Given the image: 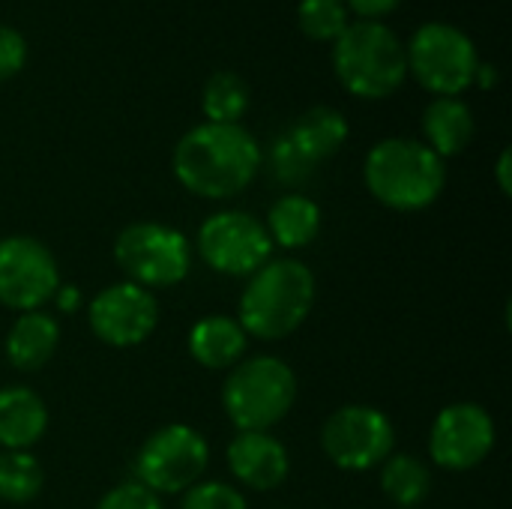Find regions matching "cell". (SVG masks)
<instances>
[{"mask_svg":"<svg viewBox=\"0 0 512 509\" xmlns=\"http://www.w3.org/2000/svg\"><path fill=\"white\" fill-rule=\"evenodd\" d=\"M174 177L198 198L225 201L249 189L264 150L240 123H198L174 147Z\"/></svg>","mask_w":512,"mask_h":509,"instance_id":"cell-1","label":"cell"},{"mask_svg":"<svg viewBox=\"0 0 512 509\" xmlns=\"http://www.w3.org/2000/svg\"><path fill=\"white\" fill-rule=\"evenodd\" d=\"M315 306V276L297 258H270L258 267L243 294L237 324L246 336L261 342H279L309 318Z\"/></svg>","mask_w":512,"mask_h":509,"instance_id":"cell-2","label":"cell"},{"mask_svg":"<svg viewBox=\"0 0 512 509\" xmlns=\"http://www.w3.org/2000/svg\"><path fill=\"white\" fill-rule=\"evenodd\" d=\"M363 180L384 207L417 213L441 198L447 165L417 138H384L369 150Z\"/></svg>","mask_w":512,"mask_h":509,"instance_id":"cell-3","label":"cell"},{"mask_svg":"<svg viewBox=\"0 0 512 509\" xmlns=\"http://www.w3.org/2000/svg\"><path fill=\"white\" fill-rule=\"evenodd\" d=\"M333 72L357 99H387L408 78L402 36L384 21H351L333 42Z\"/></svg>","mask_w":512,"mask_h":509,"instance_id":"cell-4","label":"cell"},{"mask_svg":"<svg viewBox=\"0 0 512 509\" xmlns=\"http://www.w3.org/2000/svg\"><path fill=\"white\" fill-rule=\"evenodd\" d=\"M297 399V375L279 357L240 360L222 387V408L237 432H270Z\"/></svg>","mask_w":512,"mask_h":509,"instance_id":"cell-5","label":"cell"},{"mask_svg":"<svg viewBox=\"0 0 512 509\" xmlns=\"http://www.w3.org/2000/svg\"><path fill=\"white\" fill-rule=\"evenodd\" d=\"M408 75L432 96H462L474 87L480 51L474 39L447 21H426L405 42Z\"/></svg>","mask_w":512,"mask_h":509,"instance_id":"cell-6","label":"cell"},{"mask_svg":"<svg viewBox=\"0 0 512 509\" xmlns=\"http://www.w3.org/2000/svg\"><path fill=\"white\" fill-rule=\"evenodd\" d=\"M114 261L138 288H171L192 270L189 240L162 222H132L114 240Z\"/></svg>","mask_w":512,"mask_h":509,"instance_id":"cell-7","label":"cell"},{"mask_svg":"<svg viewBox=\"0 0 512 509\" xmlns=\"http://www.w3.org/2000/svg\"><path fill=\"white\" fill-rule=\"evenodd\" d=\"M210 447L201 432L186 423L156 429L135 456V483L153 495H177L192 489L207 471Z\"/></svg>","mask_w":512,"mask_h":509,"instance_id":"cell-8","label":"cell"},{"mask_svg":"<svg viewBox=\"0 0 512 509\" xmlns=\"http://www.w3.org/2000/svg\"><path fill=\"white\" fill-rule=\"evenodd\" d=\"M201 261L222 276H252L273 258V240L252 213L222 210L198 228Z\"/></svg>","mask_w":512,"mask_h":509,"instance_id":"cell-9","label":"cell"},{"mask_svg":"<svg viewBox=\"0 0 512 509\" xmlns=\"http://www.w3.org/2000/svg\"><path fill=\"white\" fill-rule=\"evenodd\" d=\"M396 444L390 417L372 405H345L333 411L321 429L327 459L342 471H369L381 465Z\"/></svg>","mask_w":512,"mask_h":509,"instance_id":"cell-10","label":"cell"},{"mask_svg":"<svg viewBox=\"0 0 512 509\" xmlns=\"http://www.w3.org/2000/svg\"><path fill=\"white\" fill-rule=\"evenodd\" d=\"M60 288V270L45 243L12 234L0 240V303L15 312H36Z\"/></svg>","mask_w":512,"mask_h":509,"instance_id":"cell-11","label":"cell"},{"mask_svg":"<svg viewBox=\"0 0 512 509\" xmlns=\"http://www.w3.org/2000/svg\"><path fill=\"white\" fill-rule=\"evenodd\" d=\"M495 420L477 402L447 405L429 432V456L447 471H471L495 450Z\"/></svg>","mask_w":512,"mask_h":509,"instance_id":"cell-12","label":"cell"},{"mask_svg":"<svg viewBox=\"0 0 512 509\" xmlns=\"http://www.w3.org/2000/svg\"><path fill=\"white\" fill-rule=\"evenodd\" d=\"M87 321L99 342L111 348H135L153 336L159 324V303L147 288L117 282L90 300Z\"/></svg>","mask_w":512,"mask_h":509,"instance_id":"cell-13","label":"cell"},{"mask_svg":"<svg viewBox=\"0 0 512 509\" xmlns=\"http://www.w3.org/2000/svg\"><path fill=\"white\" fill-rule=\"evenodd\" d=\"M228 468L246 489L270 492L285 483L291 459L285 444L270 432H237L228 444Z\"/></svg>","mask_w":512,"mask_h":509,"instance_id":"cell-14","label":"cell"},{"mask_svg":"<svg viewBox=\"0 0 512 509\" xmlns=\"http://www.w3.org/2000/svg\"><path fill=\"white\" fill-rule=\"evenodd\" d=\"M474 111L462 96H435L423 111V144L441 159L459 156L474 141Z\"/></svg>","mask_w":512,"mask_h":509,"instance_id":"cell-15","label":"cell"},{"mask_svg":"<svg viewBox=\"0 0 512 509\" xmlns=\"http://www.w3.org/2000/svg\"><path fill=\"white\" fill-rule=\"evenodd\" d=\"M285 138L315 168L318 162H327L342 150V144L348 141V120L333 105H315L285 129Z\"/></svg>","mask_w":512,"mask_h":509,"instance_id":"cell-16","label":"cell"},{"mask_svg":"<svg viewBox=\"0 0 512 509\" xmlns=\"http://www.w3.org/2000/svg\"><path fill=\"white\" fill-rule=\"evenodd\" d=\"M57 345H60V324L42 309L21 312L6 333V357L21 372L42 369L54 357Z\"/></svg>","mask_w":512,"mask_h":509,"instance_id":"cell-17","label":"cell"},{"mask_svg":"<svg viewBox=\"0 0 512 509\" xmlns=\"http://www.w3.org/2000/svg\"><path fill=\"white\" fill-rule=\"evenodd\" d=\"M48 429L45 402L27 387L0 390V447L3 450H30Z\"/></svg>","mask_w":512,"mask_h":509,"instance_id":"cell-18","label":"cell"},{"mask_svg":"<svg viewBox=\"0 0 512 509\" xmlns=\"http://www.w3.org/2000/svg\"><path fill=\"white\" fill-rule=\"evenodd\" d=\"M246 330L225 315H210L189 330V354L204 369H234L246 357Z\"/></svg>","mask_w":512,"mask_h":509,"instance_id":"cell-19","label":"cell"},{"mask_svg":"<svg viewBox=\"0 0 512 509\" xmlns=\"http://www.w3.org/2000/svg\"><path fill=\"white\" fill-rule=\"evenodd\" d=\"M267 234L273 240V246L282 249H306L309 243H315L318 231H321V207L306 198V195H282L270 213H267Z\"/></svg>","mask_w":512,"mask_h":509,"instance_id":"cell-20","label":"cell"},{"mask_svg":"<svg viewBox=\"0 0 512 509\" xmlns=\"http://www.w3.org/2000/svg\"><path fill=\"white\" fill-rule=\"evenodd\" d=\"M381 489L396 507L417 509L432 492V474L417 456L390 453L381 462Z\"/></svg>","mask_w":512,"mask_h":509,"instance_id":"cell-21","label":"cell"},{"mask_svg":"<svg viewBox=\"0 0 512 509\" xmlns=\"http://www.w3.org/2000/svg\"><path fill=\"white\" fill-rule=\"evenodd\" d=\"M249 102V84L237 72H213L201 90V111L207 123H240Z\"/></svg>","mask_w":512,"mask_h":509,"instance_id":"cell-22","label":"cell"},{"mask_svg":"<svg viewBox=\"0 0 512 509\" xmlns=\"http://www.w3.org/2000/svg\"><path fill=\"white\" fill-rule=\"evenodd\" d=\"M42 483H45L42 465L27 450L0 453V501L30 504L42 492Z\"/></svg>","mask_w":512,"mask_h":509,"instance_id":"cell-23","label":"cell"},{"mask_svg":"<svg viewBox=\"0 0 512 509\" xmlns=\"http://www.w3.org/2000/svg\"><path fill=\"white\" fill-rule=\"evenodd\" d=\"M345 0H300L297 3V27L312 42H336L342 30L351 24Z\"/></svg>","mask_w":512,"mask_h":509,"instance_id":"cell-24","label":"cell"},{"mask_svg":"<svg viewBox=\"0 0 512 509\" xmlns=\"http://www.w3.org/2000/svg\"><path fill=\"white\" fill-rule=\"evenodd\" d=\"M180 509H246V498L228 483H195L183 492Z\"/></svg>","mask_w":512,"mask_h":509,"instance_id":"cell-25","label":"cell"},{"mask_svg":"<svg viewBox=\"0 0 512 509\" xmlns=\"http://www.w3.org/2000/svg\"><path fill=\"white\" fill-rule=\"evenodd\" d=\"M270 171H273V177L279 180V183H288V186H294V183H303V180H309L312 177V165L294 150V144L285 138V132L273 141V147H270Z\"/></svg>","mask_w":512,"mask_h":509,"instance_id":"cell-26","label":"cell"},{"mask_svg":"<svg viewBox=\"0 0 512 509\" xmlns=\"http://www.w3.org/2000/svg\"><path fill=\"white\" fill-rule=\"evenodd\" d=\"M96 509H165L159 495H153L150 489H144L135 480H126L120 486H114L111 492L102 495V501L96 504Z\"/></svg>","mask_w":512,"mask_h":509,"instance_id":"cell-27","label":"cell"},{"mask_svg":"<svg viewBox=\"0 0 512 509\" xmlns=\"http://www.w3.org/2000/svg\"><path fill=\"white\" fill-rule=\"evenodd\" d=\"M27 63V39L21 30L0 24V81L15 78Z\"/></svg>","mask_w":512,"mask_h":509,"instance_id":"cell-28","label":"cell"},{"mask_svg":"<svg viewBox=\"0 0 512 509\" xmlns=\"http://www.w3.org/2000/svg\"><path fill=\"white\" fill-rule=\"evenodd\" d=\"M345 6L348 12L360 15V21H384L402 6V0H345Z\"/></svg>","mask_w":512,"mask_h":509,"instance_id":"cell-29","label":"cell"},{"mask_svg":"<svg viewBox=\"0 0 512 509\" xmlns=\"http://www.w3.org/2000/svg\"><path fill=\"white\" fill-rule=\"evenodd\" d=\"M51 300L57 303V309H60L63 315H72V312L81 309V291H78L75 285H63V282H60V288L54 291Z\"/></svg>","mask_w":512,"mask_h":509,"instance_id":"cell-30","label":"cell"},{"mask_svg":"<svg viewBox=\"0 0 512 509\" xmlns=\"http://www.w3.org/2000/svg\"><path fill=\"white\" fill-rule=\"evenodd\" d=\"M495 180H498V189L510 198L512 195V150L504 147L498 162H495Z\"/></svg>","mask_w":512,"mask_h":509,"instance_id":"cell-31","label":"cell"},{"mask_svg":"<svg viewBox=\"0 0 512 509\" xmlns=\"http://www.w3.org/2000/svg\"><path fill=\"white\" fill-rule=\"evenodd\" d=\"M474 84H477V87H483V90H495V87H498V66H495V63L480 60L477 75H474Z\"/></svg>","mask_w":512,"mask_h":509,"instance_id":"cell-32","label":"cell"}]
</instances>
